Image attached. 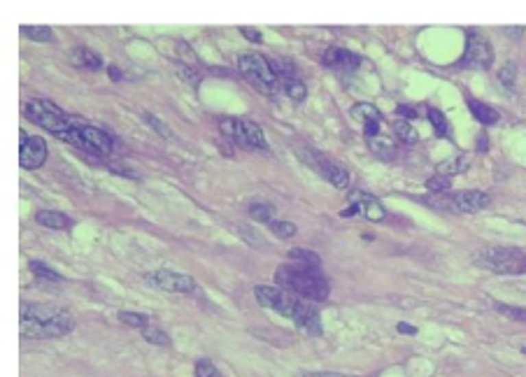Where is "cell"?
I'll return each mask as SVG.
<instances>
[{
    "instance_id": "6da1fadb",
    "label": "cell",
    "mask_w": 526,
    "mask_h": 377,
    "mask_svg": "<svg viewBox=\"0 0 526 377\" xmlns=\"http://www.w3.org/2000/svg\"><path fill=\"white\" fill-rule=\"evenodd\" d=\"M254 296H256V300L263 308H270L280 312V315L289 317V319H294V324H296L303 333L307 335L324 333L322 319H319V312L315 305H312V300L298 298L280 287H265V284L254 287Z\"/></svg>"
},
{
    "instance_id": "7a4b0ae2",
    "label": "cell",
    "mask_w": 526,
    "mask_h": 377,
    "mask_svg": "<svg viewBox=\"0 0 526 377\" xmlns=\"http://www.w3.org/2000/svg\"><path fill=\"white\" fill-rule=\"evenodd\" d=\"M275 282L280 289L294 293L298 298L312 300V303H322L328 298L331 287L328 280L324 278L322 268L319 266H307V263H282L275 273Z\"/></svg>"
},
{
    "instance_id": "3957f363",
    "label": "cell",
    "mask_w": 526,
    "mask_h": 377,
    "mask_svg": "<svg viewBox=\"0 0 526 377\" xmlns=\"http://www.w3.org/2000/svg\"><path fill=\"white\" fill-rule=\"evenodd\" d=\"M23 112H26V117L35 123V126L45 128L47 133H54L56 138L75 126V121L70 119L66 112L61 108H56L51 100H45V98L28 100V103L23 105Z\"/></svg>"
},
{
    "instance_id": "277c9868",
    "label": "cell",
    "mask_w": 526,
    "mask_h": 377,
    "mask_svg": "<svg viewBox=\"0 0 526 377\" xmlns=\"http://www.w3.org/2000/svg\"><path fill=\"white\" fill-rule=\"evenodd\" d=\"M219 131L230 143L245 147V149H256V151H270V145L265 140L261 126L247 119H233V117H222L219 119Z\"/></svg>"
},
{
    "instance_id": "5b68a950",
    "label": "cell",
    "mask_w": 526,
    "mask_h": 377,
    "mask_svg": "<svg viewBox=\"0 0 526 377\" xmlns=\"http://www.w3.org/2000/svg\"><path fill=\"white\" fill-rule=\"evenodd\" d=\"M238 70L242 73L250 84L261 93H275L280 86L273 66H270V58H265L261 54H242L238 56Z\"/></svg>"
},
{
    "instance_id": "8992f818",
    "label": "cell",
    "mask_w": 526,
    "mask_h": 377,
    "mask_svg": "<svg viewBox=\"0 0 526 377\" xmlns=\"http://www.w3.org/2000/svg\"><path fill=\"white\" fill-rule=\"evenodd\" d=\"M475 261L482 268L501 275L526 273V254L515 250V247H489V250H484L475 256Z\"/></svg>"
},
{
    "instance_id": "52a82bcc",
    "label": "cell",
    "mask_w": 526,
    "mask_h": 377,
    "mask_svg": "<svg viewBox=\"0 0 526 377\" xmlns=\"http://www.w3.org/2000/svg\"><path fill=\"white\" fill-rule=\"evenodd\" d=\"M75 328V319L73 315L66 310H61L54 319L49 321H33V319H21V326L19 331L23 338H31V340H38V338H63L68 335L70 331Z\"/></svg>"
},
{
    "instance_id": "ba28073f",
    "label": "cell",
    "mask_w": 526,
    "mask_h": 377,
    "mask_svg": "<svg viewBox=\"0 0 526 377\" xmlns=\"http://www.w3.org/2000/svg\"><path fill=\"white\" fill-rule=\"evenodd\" d=\"M300 161H305L307 166H310L315 173L319 175V178H324L326 182H331L335 188H340V191H345L347 186H350V175H347V170L340 166V163L331 161V158L326 154H322V151H315V149H300Z\"/></svg>"
},
{
    "instance_id": "9c48e42d",
    "label": "cell",
    "mask_w": 526,
    "mask_h": 377,
    "mask_svg": "<svg viewBox=\"0 0 526 377\" xmlns=\"http://www.w3.org/2000/svg\"><path fill=\"white\" fill-rule=\"evenodd\" d=\"M492 61H494L492 45H489L477 31H470L468 40H466V51H464V56H461V66L487 70V68H492Z\"/></svg>"
},
{
    "instance_id": "30bf717a",
    "label": "cell",
    "mask_w": 526,
    "mask_h": 377,
    "mask_svg": "<svg viewBox=\"0 0 526 377\" xmlns=\"http://www.w3.org/2000/svg\"><path fill=\"white\" fill-rule=\"evenodd\" d=\"M145 282H150V284L156 289H163V291H173V293H191L193 289H196V280H193L191 275L173 273V270H165V268L147 273Z\"/></svg>"
},
{
    "instance_id": "8fae6325",
    "label": "cell",
    "mask_w": 526,
    "mask_h": 377,
    "mask_svg": "<svg viewBox=\"0 0 526 377\" xmlns=\"http://www.w3.org/2000/svg\"><path fill=\"white\" fill-rule=\"evenodd\" d=\"M47 161V143L43 138H35L21 131L19 143V166L23 170H35Z\"/></svg>"
},
{
    "instance_id": "7c38bea8",
    "label": "cell",
    "mask_w": 526,
    "mask_h": 377,
    "mask_svg": "<svg viewBox=\"0 0 526 377\" xmlns=\"http://www.w3.org/2000/svg\"><path fill=\"white\" fill-rule=\"evenodd\" d=\"M77 131H80V135L84 138V143L88 145V149H91L93 156H110L112 151H115V140H112V135H108L105 131H100V128L96 126H88V123H77Z\"/></svg>"
},
{
    "instance_id": "4fadbf2b",
    "label": "cell",
    "mask_w": 526,
    "mask_h": 377,
    "mask_svg": "<svg viewBox=\"0 0 526 377\" xmlns=\"http://www.w3.org/2000/svg\"><path fill=\"white\" fill-rule=\"evenodd\" d=\"M322 63L333 70H357L361 66V56L352 54L347 49H340V47H331V49L324 51Z\"/></svg>"
},
{
    "instance_id": "5bb4252c",
    "label": "cell",
    "mask_w": 526,
    "mask_h": 377,
    "mask_svg": "<svg viewBox=\"0 0 526 377\" xmlns=\"http://www.w3.org/2000/svg\"><path fill=\"white\" fill-rule=\"evenodd\" d=\"M352 198L357 200L359 205H361V215L366 217V219H370V221H382L384 217H387V212H384L382 203H380V200H377L375 196H370V193L359 191V193H354Z\"/></svg>"
},
{
    "instance_id": "9a60e30c",
    "label": "cell",
    "mask_w": 526,
    "mask_h": 377,
    "mask_svg": "<svg viewBox=\"0 0 526 377\" xmlns=\"http://www.w3.org/2000/svg\"><path fill=\"white\" fill-rule=\"evenodd\" d=\"M35 219H38V223H43L45 228H51V231H66V228L73 226V219L56 210H40L35 215Z\"/></svg>"
},
{
    "instance_id": "2e32d148",
    "label": "cell",
    "mask_w": 526,
    "mask_h": 377,
    "mask_svg": "<svg viewBox=\"0 0 526 377\" xmlns=\"http://www.w3.org/2000/svg\"><path fill=\"white\" fill-rule=\"evenodd\" d=\"M58 308H49V305L40 303H23L21 305V319H33V321H49L58 315Z\"/></svg>"
},
{
    "instance_id": "e0dca14e",
    "label": "cell",
    "mask_w": 526,
    "mask_h": 377,
    "mask_svg": "<svg viewBox=\"0 0 526 377\" xmlns=\"http://www.w3.org/2000/svg\"><path fill=\"white\" fill-rule=\"evenodd\" d=\"M466 103H468V110L473 112V117H475V119L480 121V123H484V126L499 121V112H496L494 108H489L487 103H482V100L468 96V98H466Z\"/></svg>"
},
{
    "instance_id": "ac0fdd59",
    "label": "cell",
    "mask_w": 526,
    "mask_h": 377,
    "mask_svg": "<svg viewBox=\"0 0 526 377\" xmlns=\"http://www.w3.org/2000/svg\"><path fill=\"white\" fill-rule=\"evenodd\" d=\"M70 58H73L75 66L86 68V70H100L103 68V58H100L98 54H93L91 49H84V47L70 51Z\"/></svg>"
},
{
    "instance_id": "d6986e66",
    "label": "cell",
    "mask_w": 526,
    "mask_h": 377,
    "mask_svg": "<svg viewBox=\"0 0 526 377\" xmlns=\"http://www.w3.org/2000/svg\"><path fill=\"white\" fill-rule=\"evenodd\" d=\"M370 149L375 151L380 158H387V161H392V158L396 156V145L392 138H384V135H377V138L368 140Z\"/></svg>"
},
{
    "instance_id": "ffe728a7",
    "label": "cell",
    "mask_w": 526,
    "mask_h": 377,
    "mask_svg": "<svg viewBox=\"0 0 526 377\" xmlns=\"http://www.w3.org/2000/svg\"><path fill=\"white\" fill-rule=\"evenodd\" d=\"M352 114L357 117V119H361L363 126H366V123H380V121H382V112L377 110L375 105H370V103L354 105V108H352Z\"/></svg>"
},
{
    "instance_id": "44dd1931",
    "label": "cell",
    "mask_w": 526,
    "mask_h": 377,
    "mask_svg": "<svg viewBox=\"0 0 526 377\" xmlns=\"http://www.w3.org/2000/svg\"><path fill=\"white\" fill-rule=\"evenodd\" d=\"M282 86H285V91H287V96L294 100V103H303V100L307 98V86L303 84L300 80H287V82H282Z\"/></svg>"
},
{
    "instance_id": "7402d4cb",
    "label": "cell",
    "mask_w": 526,
    "mask_h": 377,
    "mask_svg": "<svg viewBox=\"0 0 526 377\" xmlns=\"http://www.w3.org/2000/svg\"><path fill=\"white\" fill-rule=\"evenodd\" d=\"M21 33L33 42H51V38H54L49 26H23Z\"/></svg>"
},
{
    "instance_id": "603a6c76",
    "label": "cell",
    "mask_w": 526,
    "mask_h": 377,
    "mask_svg": "<svg viewBox=\"0 0 526 377\" xmlns=\"http://www.w3.org/2000/svg\"><path fill=\"white\" fill-rule=\"evenodd\" d=\"M143 338L147 340V343H152V345H161V347H168L170 345V335L165 333V331H161L158 326H154V324H150L147 328H143Z\"/></svg>"
},
{
    "instance_id": "cb8c5ba5",
    "label": "cell",
    "mask_w": 526,
    "mask_h": 377,
    "mask_svg": "<svg viewBox=\"0 0 526 377\" xmlns=\"http://www.w3.org/2000/svg\"><path fill=\"white\" fill-rule=\"evenodd\" d=\"M119 319L126 324V326L138 328V331H143V328H147L152 324L150 317L143 315V312H119Z\"/></svg>"
},
{
    "instance_id": "d4e9b609",
    "label": "cell",
    "mask_w": 526,
    "mask_h": 377,
    "mask_svg": "<svg viewBox=\"0 0 526 377\" xmlns=\"http://www.w3.org/2000/svg\"><path fill=\"white\" fill-rule=\"evenodd\" d=\"M268 228H270V233L273 235H277V238H282V240H289V238H294V235L298 233V228H296V223L294 221H270L268 223Z\"/></svg>"
},
{
    "instance_id": "484cf974",
    "label": "cell",
    "mask_w": 526,
    "mask_h": 377,
    "mask_svg": "<svg viewBox=\"0 0 526 377\" xmlns=\"http://www.w3.org/2000/svg\"><path fill=\"white\" fill-rule=\"evenodd\" d=\"M250 217L261 223H270L275 217V208L273 205H265V203H254V205H250Z\"/></svg>"
},
{
    "instance_id": "4316f807",
    "label": "cell",
    "mask_w": 526,
    "mask_h": 377,
    "mask_svg": "<svg viewBox=\"0 0 526 377\" xmlns=\"http://www.w3.org/2000/svg\"><path fill=\"white\" fill-rule=\"evenodd\" d=\"M394 131H396V135H398L401 143H405V145L417 143V131H415V126H412L410 121H396Z\"/></svg>"
},
{
    "instance_id": "83f0119b",
    "label": "cell",
    "mask_w": 526,
    "mask_h": 377,
    "mask_svg": "<svg viewBox=\"0 0 526 377\" xmlns=\"http://www.w3.org/2000/svg\"><path fill=\"white\" fill-rule=\"evenodd\" d=\"M289 258L296 263H307V266H319L322 268V258H319L315 252H307V250H300V247H294L289 252Z\"/></svg>"
},
{
    "instance_id": "f1b7e54d",
    "label": "cell",
    "mask_w": 526,
    "mask_h": 377,
    "mask_svg": "<svg viewBox=\"0 0 526 377\" xmlns=\"http://www.w3.org/2000/svg\"><path fill=\"white\" fill-rule=\"evenodd\" d=\"M28 266H31V273L35 275V278L47 280V282H63L61 275H58L56 270H51L49 266H45V263H40V261H31V263H28Z\"/></svg>"
},
{
    "instance_id": "f546056e",
    "label": "cell",
    "mask_w": 526,
    "mask_h": 377,
    "mask_svg": "<svg viewBox=\"0 0 526 377\" xmlns=\"http://www.w3.org/2000/svg\"><path fill=\"white\" fill-rule=\"evenodd\" d=\"M429 121L433 123L435 133H438L440 138H445V135L450 133V123H447L445 114H442L440 110H433V108H431V110H429Z\"/></svg>"
},
{
    "instance_id": "4dcf8cb0",
    "label": "cell",
    "mask_w": 526,
    "mask_h": 377,
    "mask_svg": "<svg viewBox=\"0 0 526 377\" xmlns=\"http://www.w3.org/2000/svg\"><path fill=\"white\" fill-rule=\"evenodd\" d=\"M452 186V180L447 175H433V178L427 180V188L431 193H447Z\"/></svg>"
},
{
    "instance_id": "1f68e13d",
    "label": "cell",
    "mask_w": 526,
    "mask_h": 377,
    "mask_svg": "<svg viewBox=\"0 0 526 377\" xmlns=\"http://www.w3.org/2000/svg\"><path fill=\"white\" fill-rule=\"evenodd\" d=\"M196 377H222L215 363L210 358H198L196 361Z\"/></svg>"
},
{
    "instance_id": "d6a6232c",
    "label": "cell",
    "mask_w": 526,
    "mask_h": 377,
    "mask_svg": "<svg viewBox=\"0 0 526 377\" xmlns=\"http://www.w3.org/2000/svg\"><path fill=\"white\" fill-rule=\"evenodd\" d=\"M145 121L150 123V126H152L154 131H156L158 135H161V138H165V140L173 138V131H170V128L165 126V123H163L161 119H156V117H154V114H150V112H145Z\"/></svg>"
},
{
    "instance_id": "836d02e7",
    "label": "cell",
    "mask_w": 526,
    "mask_h": 377,
    "mask_svg": "<svg viewBox=\"0 0 526 377\" xmlns=\"http://www.w3.org/2000/svg\"><path fill=\"white\" fill-rule=\"evenodd\" d=\"M240 33H242V38H247V40H250V42H261V40H263V35L261 33H259L256 31V28H240Z\"/></svg>"
},
{
    "instance_id": "e575fe53",
    "label": "cell",
    "mask_w": 526,
    "mask_h": 377,
    "mask_svg": "<svg viewBox=\"0 0 526 377\" xmlns=\"http://www.w3.org/2000/svg\"><path fill=\"white\" fill-rule=\"evenodd\" d=\"M512 77H515V68H512V66L501 70V82H503V84L512 86Z\"/></svg>"
},
{
    "instance_id": "d590c367",
    "label": "cell",
    "mask_w": 526,
    "mask_h": 377,
    "mask_svg": "<svg viewBox=\"0 0 526 377\" xmlns=\"http://www.w3.org/2000/svg\"><path fill=\"white\" fill-rule=\"evenodd\" d=\"M180 75L182 77H187V82H193V86H198V75L196 73H189L187 68H180Z\"/></svg>"
},
{
    "instance_id": "8d00e7d4",
    "label": "cell",
    "mask_w": 526,
    "mask_h": 377,
    "mask_svg": "<svg viewBox=\"0 0 526 377\" xmlns=\"http://www.w3.org/2000/svg\"><path fill=\"white\" fill-rule=\"evenodd\" d=\"M396 112H398V114H403L405 119H412V117H417V110L415 108H405V105H401V108L396 110Z\"/></svg>"
},
{
    "instance_id": "74e56055",
    "label": "cell",
    "mask_w": 526,
    "mask_h": 377,
    "mask_svg": "<svg viewBox=\"0 0 526 377\" xmlns=\"http://www.w3.org/2000/svg\"><path fill=\"white\" fill-rule=\"evenodd\" d=\"M359 212H361V205L354 203V205H350L347 210H342L340 215H342V217H354V215H359Z\"/></svg>"
},
{
    "instance_id": "f35d334b",
    "label": "cell",
    "mask_w": 526,
    "mask_h": 377,
    "mask_svg": "<svg viewBox=\"0 0 526 377\" xmlns=\"http://www.w3.org/2000/svg\"><path fill=\"white\" fill-rule=\"evenodd\" d=\"M398 331L401 333H407V335H417V328L410 326V324H398Z\"/></svg>"
},
{
    "instance_id": "ab89813d",
    "label": "cell",
    "mask_w": 526,
    "mask_h": 377,
    "mask_svg": "<svg viewBox=\"0 0 526 377\" xmlns=\"http://www.w3.org/2000/svg\"><path fill=\"white\" fill-rule=\"evenodd\" d=\"M108 73H110V77L115 80V82L123 77V75H121V70H119V68H115V66H110V68H108Z\"/></svg>"
},
{
    "instance_id": "60d3db41",
    "label": "cell",
    "mask_w": 526,
    "mask_h": 377,
    "mask_svg": "<svg viewBox=\"0 0 526 377\" xmlns=\"http://www.w3.org/2000/svg\"><path fill=\"white\" fill-rule=\"evenodd\" d=\"M305 377H347V375H338V373H307Z\"/></svg>"
},
{
    "instance_id": "b9f144b4",
    "label": "cell",
    "mask_w": 526,
    "mask_h": 377,
    "mask_svg": "<svg viewBox=\"0 0 526 377\" xmlns=\"http://www.w3.org/2000/svg\"><path fill=\"white\" fill-rule=\"evenodd\" d=\"M522 352H524V354H526V345H524V347H522Z\"/></svg>"
}]
</instances>
